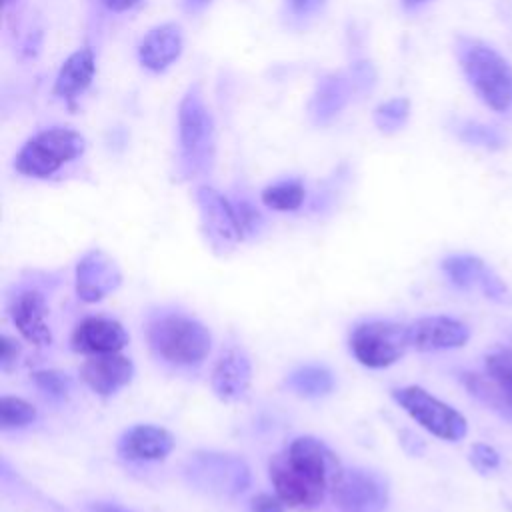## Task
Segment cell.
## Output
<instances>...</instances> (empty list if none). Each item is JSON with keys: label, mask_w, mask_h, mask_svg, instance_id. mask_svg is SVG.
<instances>
[{"label": "cell", "mask_w": 512, "mask_h": 512, "mask_svg": "<svg viewBox=\"0 0 512 512\" xmlns=\"http://www.w3.org/2000/svg\"><path fill=\"white\" fill-rule=\"evenodd\" d=\"M174 436L162 426L154 424H136L128 428L120 442L118 450L128 460H140V462H156L164 460L172 448H174Z\"/></svg>", "instance_id": "obj_19"}, {"label": "cell", "mask_w": 512, "mask_h": 512, "mask_svg": "<svg viewBox=\"0 0 512 512\" xmlns=\"http://www.w3.org/2000/svg\"><path fill=\"white\" fill-rule=\"evenodd\" d=\"M410 346L420 352L462 348L470 340V328L452 316H424L408 324Z\"/></svg>", "instance_id": "obj_13"}, {"label": "cell", "mask_w": 512, "mask_h": 512, "mask_svg": "<svg viewBox=\"0 0 512 512\" xmlns=\"http://www.w3.org/2000/svg\"><path fill=\"white\" fill-rule=\"evenodd\" d=\"M442 270L452 280V284H456L460 288L480 286L488 296H496V294L504 292L500 282L496 278H492L486 264L476 256H470V254L448 256L442 262Z\"/></svg>", "instance_id": "obj_22"}, {"label": "cell", "mask_w": 512, "mask_h": 512, "mask_svg": "<svg viewBox=\"0 0 512 512\" xmlns=\"http://www.w3.org/2000/svg\"><path fill=\"white\" fill-rule=\"evenodd\" d=\"M18 356H20L18 340L8 334H2L0 336V368L4 372L12 370V366H16V362H18Z\"/></svg>", "instance_id": "obj_32"}, {"label": "cell", "mask_w": 512, "mask_h": 512, "mask_svg": "<svg viewBox=\"0 0 512 512\" xmlns=\"http://www.w3.org/2000/svg\"><path fill=\"white\" fill-rule=\"evenodd\" d=\"M36 408L18 396H2L0 402V426L2 430L22 428L36 420Z\"/></svg>", "instance_id": "obj_27"}, {"label": "cell", "mask_w": 512, "mask_h": 512, "mask_svg": "<svg viewBox=\"0 0 512 512\" xmlns=\"http://www.w3.org/2000/svg\"><path fill=\"white\" fill-rule=\"evenodd\" d=\"M252 382V364L248 354L242 348H226L210 374V386L216 398L222 402H238L242 400Z\"/></svg>", "instance_id": "obj_14"}, {"label": "cell", "mask_w": 512, "mask_h": 512, "mask_svg": "<svg viewBox=\"0 0 512 512\" xmlns=\"http://www.w3.org/2000/svg\"><path fill=\"white\" fill-rule=\"evenodd\" d=\"M36 388L52 398V400H64L68 398L70 390H72V380L68 374L64 372H58V370H40V372H34L32 376Z\"/></svg>", "instance_id": "obj_28"}, {"label": "cell", "mask_w": 512, "mask_h": 512, "mask_svg": "<svg viewBox=\"0 0 512 512\" xmlns=\"http://www.w3.org/2000/svg\"><path fill=\"white\" fill-rule=\"evenodd\" d=\"M18 2H20V0H4V8H6V10H10V8H12V6H16Z\"/></svg>", "instance_id": "obj_38"}, {"label": "cell", "mask_w": 512, "mask_h": 512, "mask_svg": "<svg viewBox=\"0 0 512 512\" xmlns=\"http://www.w3.org/2000/svg\"><path fill=\"white\" fill-rule=\"evenodd\" d=\"M410 118V100L408 98H390L374 110V124L382 132H398L406 126Z\"/></svg>", "instance_id": "obj_26"}, {"label": "cell", "mask_w": 512, "mask_h": 512, "mask_svg": "<svg viewBox=\"0 0 512 512\" xmlns=\"http://www.w3.org/2000/svg\"><path fill=\"white\" fill-rule=\"evenodd\" d=\"M84 150L86 140L78 130L68 126L44 128L18 150L14 168L28 178H50L66 164L80 158Z\"/></svg>", "instance_id": "obj_3"}, {"label": "cell", "mask_w": 512, "mask_h": 512, "mask_svg": "<svg viewBox=\"0 0 512 512\" xmlns=\"http://www.w3.org/2000/svg\"><path fill=\"white\" fill-rule=\"evenodd\" d=\"M484 374L492 380L502 414L512 416V350H498L484 358Z\"/></svg>", "instance_id": "obj_24"}, {"label": "cell", "mask_w": 512, "mask_h": 512, "mask_svg": "<svg viewBox=\"0 0 512 512\" xmlns=\"http://www.w3.org/2000/svg\"><path fill=\"white\" fill-rule=\"evenodd\" d=\"M216 152L214 118L198 84H192L178 104V170L184 178L210 172Z\"/></svg>", "instance_id": "obj_2"}, {"label": "cell", "mask_w": 512, "mask_h": 512, "mask_svg": "<svg viewBox=\"0 0 512 512\" xmlns=\"http://www.w3.org/2000/svg\"><path fill=\"white\" fill-rule=\"evenodd\" d=\"M232 204H234V210H236V216H238L242 234H244V236L254 234V232L260 228V224H262L260 212H258L248 200H236V202H232Z\"/></svg>", "instance_id": "obj_30"}, {"label": "cell", "mask_w": 512, "mask_h": 512, "mask_svg": "<svg viewBox=\"0 0 512 512\" xmlns=\"http://www.w3.org/2000/svg\"><path fill=\"white\" fill-rule=\"evenodd\" d=\"M470 462H472V466H474L478 472H488V470L498 468V464H500V454H498L492 446H488V444H484V442H476V444H472V448H470Z\"/></svg>", "instance_id": "obj_29"}, {"label": "cell", "mask_w": 512, "mask_h": 512, "mask_svg": "<svg viewBox=\"0 0 512 512\" xmlns=\"http://www.w3.org/2000/svg\"><path fill=\"white\" fill-rule=\"evenodd\" d=\"M410 346V330L406 324L372 320L358 324L350 334V350L354 358L368 368H386L396 364Z\"/></svg>", "instance_id": "obj_7"}, {"label": "cell", "mask_w": 512, "mask_h": 512, "mask_svg": "<svg viewBox=\"0 0 512 512\" xmlns=\"http://www.w3.org/2000/svg\"><path fill=\"white\" fill-rule=\"evenodd\" d=\"M288 388L304 398H320L334 390V374L326 366L308 364L294 370L288 380Z\"/></svg>", "instance_id": "obj_23"}, {"label": "cell", "mask_w": 512, "mask_h": 512, "mask_svg": "<svg viewBox=\"0 0 512 512\" xmlns=\"http://www.w3.org/2000/svg\"><path fill=\"white\" fill-rule=\"evenodd\" d=\"M446 130L456 142L488 154H498L506 150L512 140L504 122L484 120V118L466 116V114L448 116Z\"/></svg>", "instance_id": "obj_12"}, {"label": "cell", "mask_w": 512, "mask_h": 512, "mask_svg": "<svg viewBox=\"0 0 512 512\" xmlns=\"http://www.w3.org/2000/svg\"><path fill=\"white\" fill-rule=\"evenodd\" d=\"M276 496L294 510L310 512L330 494L328 486L312 472L296 464L286 452L276 454L268 466Z\"/></svg>", "instance_id": "obj_8"}, {"label": "cell", "mask_w": 512, "mask_h": 512, "mask_svg": "<svg viewBox=\"0 0 512 512\" xmlns=\"http://www.w3.org/2000/svg\"><path fill=\"white\" fill-rule=\"evenodd\" d=\"M196 206L208 246L220 256L232 252L244 238L234 204L216 188L200 186L196 190Z\"/></svg>", "instance_id": "obj_9"}, {"label": "cell", "mask_w": 512, "mask_h": 512, "mask_svg": "<svg viewBox=\"0 0 512 512\" xmlns=\"http://www.w3.org/2000/svg\"><path fill=\"white\" fill-rule=\"evenodd\" d=\"M392 396L400 408L432 436L446 442H458L466 436V418L450 404L432 396L428 390L420 386H404L396 388Z\"/></svg>", "instance_id": "obj_6"}, {"label": "cell", "mask_w": 512, "mask_h": 512, "mask_svg": "<svg viewBox=\"0 0 512 512\" xmlns=\"http://www.w3.org/2000/svg\"><path fill=\"white\" fill-rule=\"evenodd\" d=\"M74 278L78 298L84 302H98L120 286L122 272L112 256L94 248L78 260Z\"/></svg>", "instance_id": "obj_11"}, {"label": "cell", "mask_w": 512, "mask_h": 512, "mask_svg": "<svg viewBox=\"0 0 512 512\" xmlns=\"http://www.w3.org/2000/svg\"><path fill=\"white\" fill-rule=\"evenodd\" d=\"M142 0H100V4L108 10V12H114V14H122V12H128L132 10L134 6H138Z\"/></svg>", "instance_id": "obj_34"}, {"label": "cell", "mask_w": 512, "mask_h": 512, "mask_svg": "<svg viewBox=\"0 0 512 512\" xmlns=\"http://www.w3.org/2000/svg\"><path fill=\"white\" fill-rule=\"evenodd\" d=\"M186 482L214 498H236L250 486V466L244 458L228 452L198 450L184 462Z\"/></svg>", "instance_id": "obj_5"}, {"label": "cell", "mask_w": 512, "mask_h": 512, "mask_svg": "<svg viewBox=\"0 0 512 512\" xmlns=\"http://www.w3.org/2000/svg\"><path fill=\"white\" fill-rule=\"evenodd\" d=\"M148 342L160 358L176 366L200 364L212 348L208 328L182 314H166L152 320L148 326Z\"/></svg>", "instance_id": "obj_4"}, {"label": "cell", "mask_w": 512, "mask_h": 512, "mask_svg": "<svg viewBox=\"0 0 512 512\" xmlns=\"http://www.w3.org/2000/svg\"><path fill=\"white\" fill-rule=\"evenodd\" d=\"M186 2V8L188 10H198V8H202L208 0H184Z\"/></svg>", "instance_id": "obj_37"}, {"label": "cell", "mask_w": 512, "mask_h": 512, "mask_svg": "<svg viewBox=\"0 0 512 512\" xmlns=\"http://www.w3.org/2000/svg\"><path fill=\"white\" fill-rule=\"evenodd\" d=\"M402 10L408 12V14H416L420 10H424L426 6H430L434 0H398Z\"/></svg>", "instance_id": "obj_35"}, {"label": "cell", "mask_w": 512, "mask_h": 512, "mask_svg": "<svg viewBox=\"0 0 512 512\" xmlns=\"http://www.w3.org/2000/svg\"><path fill=\"white\" fill-rule=\"evenodd\" d=\"M284 502L272 494H256L250 500V512H284Z\"/></svg>", "instance_id": "obj_33"}, {"label": "cell", "mask_w": 512, "mask_h": 512, "mask_svg": "<svg viewBox=\"0 0 512 512\" xmlns=\"http://www.w3.org/2000/svg\"><path fill=\"white\" fill-rule=\"evenodd\" d=\"M324 4L326 0H286L290 16L298 22L314 18L318 12H322Z\"/></svg>", "instance_id": "obj_31"}, {"label": "cell", "mask_w": 512, "mask_h": 512, "mask_svg": "<svg viewBox=\"0 0 512 512\" xmlns=\"http://www.w3.org/2000/svg\"><path fill=\"white\" fill-rule=\"evenodd\" d=\"M262 204L270 210L276 212H294L304 204L306 198V188L300 180L290 178V180H280L270 186H266L260 194Z\"/></svg>", "instance_id": "obj_25"}, {"label": "cell", "mask_w": 512, "mask_h": 512, "mask_svg": "<svg viewBox=\"0 0 512 512\" xmlns=\"http://www.w3.org/2000/svg\"><path fill=\"white\" fill-rule=\"evenodd\" d=\"M94 72H96L94 50L90 46L78 48L62 62L54 80V96H58L64 102L76 100L92 84Z\"/></svg>", "instance_id": "obj_20"}, {"label": "cell", "mask_w": 512, "mask_h": 512, "mask_svg": "<svg viewBox=\"0 0 512 512\" xmlns=\"http://www.w3.org/2000/svg\"><path fill=\"white\" fill-rule=\"evenodd\" d=\"M354 90L352 80L344 74H326L318 80L316 90L308 104V114L314 124H330L348 104L350 92Z\"/></svg>", "instance_id": "obj_21"}, {"label": "cell", "mask_w": 512, "mask_h": 512, "mask_svg": "<svg viewBox=\"0 0 512 512\" xmlns=\"http://www.w3.org/2000/svg\"><path fill=\"white\" fill-rule=\"evenodd\" d=\"M452 54L464 84L476 102L494 120L512 122V60L494 42L458 32L452 38Z\"/></svg>", "instance_id": "obj_1"}, {"label": "cell", "mask_w": 512, "mask_h": 512, "mask_svg": "<svg viewBox=\"0 0 512 512\" xmlns=\"http://www.w3.org/2000/svg\"><path fill=\"white\" fill-rule=\"evenodd\" d=\"M332 500L340 512H384L388 488L382 476L366 468L344 470L332 490Z\"/></svg>", "instance_id": "obj_10"}, {"label": "cell", "mask_w": 512, "mask_h": 512, "mask_svg": "<svg viewBox=\"0 0 512 512\" xmlns=\"http://www.w3.org/2000/svg\"><path fill=\"white\" fill-rule=\"evenodd\" d=\"M132 376L134 364L120 352L90 356L80 368L82 382L102 398H108L128 386Z\"/></svg>", "instance_id": "obj_16"}, {"label": "cell", "mask_w": 512, "mask_h": 512, "mask_svg": "<svg viewBox=\"0 0 512 512\" xmlns=\"http://www.w3.org/2000/svg\"><path fill=\"white\" fill-rule=\"evenodd\" d=\"M88 512H130L118 504H112V502H92L88 506Z\"/></svg>", "instance_id": "obj_36"}, {"label": "cell", "mask_w": 512, "mask_h": 512, "mask_svg": "<svg viewBox=\"0 0 512 512\" xmlns=\"http://www.w3.org/2000/svg\"><path fill=\"white\" fill-rule=\"evenodd\" d=\"M182 48L184 38L180 26L174 22L158 24L142 36L138 44V62L148 72L160 74L180 58Z\"/></svg>", "instance_id": "obj_17"}, {"label": "cell", "mask_w": 512, "mask_h": 512, "mask_svg": "<svg viewBox=\"0 0 512 512\" xmlns=\"http://www.w3.org/2000/svg\"><path fill=\"white\" fill-rule=\"evenodd\" d=\"M128 344V334L118 320L104 316L84 318L72 332V348L82 354L98 356L120 352Z\"/></svg>", "instance_id": "obj_18"}, {"label": "cell", "mask_w": 512, "mask_h": 512, "mask_svg": "<svg viewBox=\"0 0 512 512\" xmlns=\"http://www.w3.org/2000/svg\"><path fill=\"white\" fill-rule=\"evenodd\" d=\"M48 304L42 292L24 288L10 300V318L16 330L34 346H48L52 342V330L46 322Z\"/></svg>", "instance_id": "obj_15"}]
</instances>
